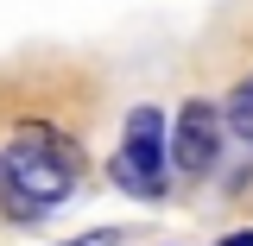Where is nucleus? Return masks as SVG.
I'll list each match as a JSON object with an SVG mask.
<instances>
[{
    "mask_svg": "<svg viewBox=\"0 0 253 246\" xmlns=\"http://www.w3.org/2000/svg\"><path fill=\"white\" fill-rule=\"evenodd\" d=\"M83 183V145L44 120H19L0 152V209L13 221H44Z\"/></svg>",
    "mask_w": 253,
    "mask_h": 246,
    "instance_id": "f257e3e1",
    "label": "nucleus"
},
{
    "mask_svg": "<svg viewBox=\"0 0 253 246\" xmlns=\"http://www.w3.org/2000/svg\"><path fill=\"white\" fill-rule=\"evenodd\" d=\"M165 114L158 107H133L126 114V139H121V152L108 158V177L126 189V196H158L165 189Z\"/></svg>",
    "mask_w": 253,
    "mask_h": 246,
    "instance_id": "f03ea898",
    "label": "nucleus"
},
{
    "mask_svg": "<svg viewBox=\"0 0 253 246\" xmlns=\"http://www.w3.org/2000/svg\"><path fill=\"white\" fill-rule=\"evenodd\" d=\"M221 133H228V114H221L215 101H184V114H177V133H171V158H177V171L184 177H209L221 158Z\"/></svg>",
    "mask_w": 253,
    "mask_h": 246,
    "instance_id": "7ed1b4c3",
    "label": "nucleus"
},
{
    "mask_svg": "<svg viewBox=\"0 0 253 246\" xmlns=\"http://www.w3.org/2000/svg\"><path fill=\"white\" fill-rule=\"evenodd\" d=\"M221 114H228V133L253 145V76H241V82L228 89V101H221Z\"/></svg>",
    "mask_w": 253,
    "mask_h": 246,
    "instance_id": "20e7f679",
    "label": "nucleus"
},
{
    "mask_svg": "<svg viewBox=\"0 0 253 246\" xmlns=\"http://www.w3.org/2000/svg\"><path fill=\"white\" fill-rule=\"evenodd\" d=\"M63 246H121L114 227H101V234H83V240H63Z\"/></svg>",
    "mask_w": 253,
    "mask_h": 246,
    "instance_id": "39448f33",
    "label": "nucleus"
},
{
    "mask_svg": "<svg viewBox=\"0 0 253 246\" xmlns=\"http://www.w3.org/2000/svg\"><path fill=\"white\" fill-rule=\"evenodd\" d=\"M221 246H253V227H241V234H228Z\"/></svg>",
    "mask_w": 253,
    "mask_h": 246,
    "instance_id": "423d86ee",
    "label": "nucleus"
}]
</instances>
